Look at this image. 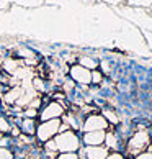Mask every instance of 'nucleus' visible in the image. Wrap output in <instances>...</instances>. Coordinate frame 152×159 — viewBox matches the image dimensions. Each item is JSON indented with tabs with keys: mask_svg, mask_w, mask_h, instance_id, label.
<instances>
[{
	"mask_svg": "<svg viewBox=\"0 0 152 159\" xmlns=\"http://www.w3.org/2000/svg\"><path fill=\"white\" fill-rule=\"evenodd\" d=\"M54 143H56L57 152H77L80 149L82 141L75 131L67 129V131H61L56 134Z\"/></svg>",
	"mask_w": 152,
	"mask_h": 159,
	"instance_id": "nucleus-1",
	"label": "nucleus"
},
{
	"mask_svg": "<svg viewBox=\"0 0 152 159\" xmlns=\"http://www.w3.org/2000/svg\"><path fill=\"white\" fill-rule=\"evenodd\" d=\"M61 118L57 120H48V121H41L36 128V138L39 143H46L49 139H54L56 134L61 131Z\"/></svg>",
	"mask_w": 152,
	"mask_h": 159,
	"instance_id": "nucleus-2",
	"label": "nucleus"
},
{
	"mask_svg": "<svg viewBox=\"0 0 152 159\" xmlns=\"http://www.w3.org/2000/svg\"><path fill=\"white\" fill-rule=\"evenodd\" d=\"M149 144H150L149 133L145 131V129H139V131L134 133L129 138V141H128V152L137 156V154H141V152H144L147 149Z\"/></svg>",
	"mask_w": 152,
	"mask_h": 159,
	"instance_id": "nucleus-3",
	"label": "nucleus"
},
{
	"mask_svg": "<svg viewBox=\"0 0 152 159\" xmlns=\"http://www.w3.org/2000/svg\"><path fill=\"white\" fill-rule=\"evenodd\" d=\"M69 79H71L74 84H77L80 87H87L90 85V80H92V70L82 67L80 64H72L71 67H69Z\"/></svg>",
	"mask_w": 152,
	"mask_h": 159,
	"instance_id": "nucleus-4",
	"label": "nucleus"
},
{
	"mask_svg": "<svg viewBox=\"0 0 152 159\" xmlns=\"http://www.w3.org/2000/svg\"><path fill=\"white\" fill-rule=\"evenodd\" d=\"M84 133H90V131H106L108 129V121L103 118V115L98 113H90L85 116L84 123H82V128Z\"/></svg>",
	"mask_w": 152,
	"mask_h": 159,
	"instance_id": "nucleus-5",
	"label": "nucleus"
},
{
	"mask_svg": "<svg viewBox=\"0 0 152 159\" xmlns=\"http://www.w3.org/2000/svg\"><path fill=\"white\" fill-rule=\"evenodd\" d=\"M66 113V107L64 105H61L59 102H54V100H51V102H48V105L39 111L38 118L41 121H48V120H57L61 118V116Z\"/></svg>",
	"mask_w": 152,
	"mask_h": 159,
	"instance_id": "nucleus-6",
	"label": "nucleus"
},
{
	"mask_svg": "<svg viewBox=\"0 0 152 159\" xmlns=\"http://www.w3.org/2000/svg\"><path fill=\"white\" fill-rule=\"evenodd\" d=\"M82 152H84V159H106L110 154L105 146H85Z\"/></svg>",
	"mask_w": 152,
	"mask_h": 159,
	"instance_id": "nucleus-7",
	"label": "nucleus"
},
{
	"mask_svg": "<svg viewBox=\"0 0 152 159\" xmlns=\"http://www.w3.org/2000/svg\"><path fill=\"white\" fill-rule=\"evenodd\" d=\"M105 133L106 131H90V133H84L82 136V143L85 146H102L105 144Z\"/></svg>",
	"mask_w": 152,
	"mask_h": 159,
	"instance_id": "nucleus-8",
	"label": "nucleus"
},
{
	"mask_svg": "<svg viewBox=\"0 0 152 159\" xmlns=\"http://www.w3.org/2000/svg\"><path fill=\"white\" fill-rule=\"evenodd\" d=\"M21 134H25V136H33V134H36V120L34 118H23L21 123L18 125Z\"/></svg>",
	"mask_w": 152,
	"mask_h": 159,
	"instance_id": "nucleus-9",
	"label": "nucleus"
},
{
	"mask_svg": "<svg viewBox=\"0 0 152 159\" xmlns=\"http://www.w3.org/2000/svg\"><path fill=\"white\" fill-rule=\"evenodd\" d=\"M21 93H23V89H21V87L13 85V87H11V89H8V90H7V93L3 95L5 103H8V105L16 103V102L20 100V97H21Z\"/></svg>",
	"mask_w": 152,
	"mask_h": 159,
	"instance_id": "nucleus-10",
	"label": "nucleus"
},
{
	"mask_svg": "<svg viewBox=\"0 0 152 159\" xmlns=\"http://www.w3.org/2000/svg\"><path fill=\"white\" fill-rule=\"evenodd\" d=\"M118 144H119V138H118V134H116L115 131L105 133V148H106L108 151L110 149L118 151Z\"/></svg>",
	"mask_w": 152,
	"mask_h": 159,
	"instance_id": "nucleus-11",
	"label": "nucleus"
},
{
	"mask_svg": "<svg viewBox=\"0 0 152 159\" xmlns=\"http://www.w3.org/2000/svg\"><path fill=\"white\" fill-rule=\"evenodd\" d=\"M79 64H80L82 67L89 69V70H95V69L98 67V61L93 59V57H80Z\"/></svg>",
	"mask_w": 152,
	"mask_h": 159,
	"instance_id": "nucleus-12",
	"label": "nucleus"
},
{
	"mask_svg": "<svg viewBox=\"0 0 152 159\" xmlns=\"http://www.w3.org/2000/svg\"><path fill=\"white\" fill-rule=\"evenodd\" d=\"M105 79V74L102 72V70H92V80H90V85H100L102 84V80Z\"/></svg>",
	"mask_w": 152,
	"mask_h": 159,
	"instance_id": "nucleus-13",
	"label": "nucleus"
},
{
	"mask_svg": "<svg viewBox=\"0 0 152 159\" xmlns=\"http://www.w3.org/2000/svg\"><path fill=\"white\" fill-rule=\"evenodd\" d=\"M11 129V123L8 121L7 116H3V115H0V134H5V133H8Z\"/></svg>",
	"mask_w": 152,
	"mask_h": 159,
	"instance_id": "nucleus-14",
	"label": "nucleus"
},
{
	"mask_svg": "<svg viewBox=\"0 0 152 159\" xmlns=\"http://www.w3.org/2000/svg\"><path fill=\"white\" fill-rule=\"evenodd\" d=\"M103 118L106 120L108 123H113V125H116V123L119 121V120H118V116H116L111 110H103Z\"/></svg>",
	"mask_w": 152,
	"mask_h": 159,
	"instance_id": "nucleus-15",
	"label": "nucleus"
},
{
	"mask_svg": "<svg viewBox=\"0 0 152 159\" xmlns=\"http://www.w3.org/2000/svg\"><path fill=\"white\" fill-rule=\"evenodd\" d=\"M56 159H80V156L77 152H59Z\"/></svg>",
	"mask_w": 152,
	"mask_h": 159,
	"instance_id": "nucleus-16",
	"label": "nucleus"
},
{
	"mask_svg": "<svg viewBox=\"0 0 152 159\" xmlns=\"http://www.w3.org/2000/svg\"><path fill=\"white\" fill-rule=\"evenodd\" d=\"M0 159H13V152L8 148H0Z\"/></svg>",
	"mask_w": 152,
	"mask_h": 159,
	"instance_id": "nucleus-17",
	"label": "nucleus"
},
{
	"mask_svg": "<svg viewBox=\"0 0 152 159\" xmlns=\"http://www.w3.org/2000/svg\"><path fill=\"white\" fill-rule=\"evenodd\" d=\"M106 159H124V156H123L121 152H118V151H113V152H110V154L106 156Z\"/></svg>",
	"mask_w": 152,
	"mask_h": 159,
	"instance_id": "nucleus-18",
	"label": "nucleus"
},
{
	"mask_svg": "<svg viewBox=\"0 0 152 159\" xmlns=\"http://www.w3.org/2000/svg\"><path fill=\"white\" fill-rule=\"evenodd\" d=\"M134 159H152V152H149V151H144V152H141V154H137Z\"/></svg>",
	"mask_w": 152,
	"mask_h": 159,
	"instance_id": "nucleus-19",
	"label": "nucleus"
}]
</instances>
